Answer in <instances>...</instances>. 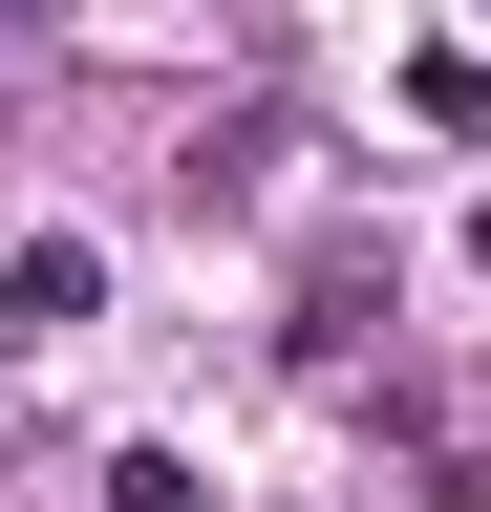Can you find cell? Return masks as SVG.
Wrapping results in <instances>:
<instances>
[{"label":"cell","mask_w":491,"mask_h":512,"mask_svg":"<svg viewBox=\"0 0 491 512\" xmlns=\"http://www.w3.org/2000/svg\"><path fill=\"white\" fill-rule=\"evenodd\" d=\"M86 320H107V235H22V256H0V342H86Z\"/></svg>","instance_id":"cell-1"},{"label":"cell","mask_w":491,"mask_h":512,"mask_svg":"<svg viewBox=\"0 0 491 512\" xmlns=\"http://www.w3.org/2000/svg\"><path fill=\"white\" fill-rule=\"evenodd\" d=\"M171 192H193V214H278V192H299V107H235V128H193V150H171Z\"/></svg>","instance_id":"cell-2"},{"label":"cell","mask_w":491,"mask_h":512,"mask_svg":"<svg viewBox=\"0 0 491 512\" xmlns=\"http://www.w3.org/2000/svg\"><path fill=\"white\" fill-rule=\"evenodd\" d=\"M363 299H385V256L321 235V256H299V363H363Z\"/></svg>","instance_id":"cell-3"},{"label":"cell","mask_w":491,"mask_h":512,"mask_svg":"<svg viewBox=\"0 0 491 512\" xmlns=\"http://www.w3.org/2000/svg\"><path fill=\"white\" fill-rule=\"evenodd\" d=\"M107 512H214V491H193V448H129V470H107Z\"/></svg>","instance_id":"cell-4"},{"label":"cell","mask_w":491,"mask_h":512,"mask_svg":"<svg viewBox=\"0 0 491 512\" xmlns=\"http://www.w3.org/2000/svg\"><path fill=\"white\" fill-rule=\"evenodd\" d=\"M43 86V0H0V107H22Z\"/></svg>","instance_id":"cell-5"}]
</instances>
